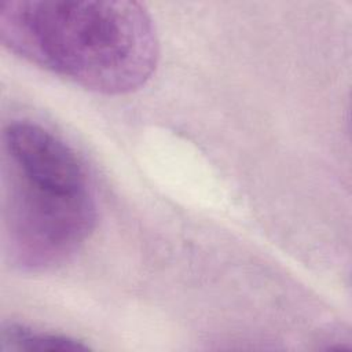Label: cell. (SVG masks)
I'll return each instance as SVG.
<instances>
[{
    "mask_svg": "<svg viewBox=\"0 0 352 352\" xmlns=\"http://www.w3.org/2000/svg\"><path fill=\"white\" fill-rule=\"evenodd\" d=\"M0 41L16 56L103 95L139 89L160 58L151 15L124 0L1 1Z\"/></svg>",
    "mask_w": 352,
    "mask_h": 352,
    "instance_id": "6da1fadb",
    "label": "cell"
},
{
    "mask_svg": "<svg viewBox=\"0 0 352 352\" xmlns=\"http://www.w3.org/2000/svg\"><path fill=\"white\" fill-rule=\"evenodd\" d=\"M3 250L11 267L44 272L72 258L98 223L95 190L74 150L18 120L1 135Z\"/></svg>",
    "mask_w": 352,
    "mask_h": 352,
    "instance_id": "7a4b0ae2",
    "label": "cell"
},
{
    "mask_svg": "<svg viewBox=\"0 0 352 352\" xmlns=\"http://www.w3.org/2000/svg\"><path fill=\"white\" fill-rule=\"evenodd\" d=\"M0 349L10 351H55L80 352L88 351L89 345L67 334L36 330L23 324H3L0 333Z\"/></svg>",
    "mask_w": 352,
    "mask_h": 352,
    "instance_id": "3957f363",
    "label": "cell"
}]
</instances>
